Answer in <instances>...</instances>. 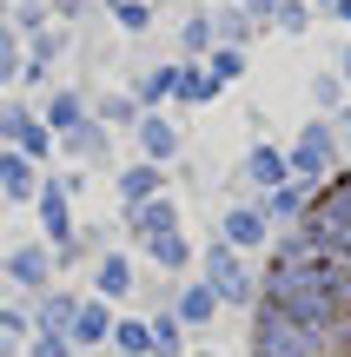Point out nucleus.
I'll return each mask as SVG.
<instances>
[{
    "mask_svg": "<svg viewBox=\"0 0 351 357\" xmlns=\"http://www.w3.org/2000/svg\"><path fill=\"white\" fill-rule=\"evenodd\" d=\"M212 278H219V291L232 298V305H246V298H252V284L239 278V265H232V252H212Z\"/></svg>",
    "mask_w": 351,
    "mask_h": 357,
    "instance_id": "obj_1",
    "label": "nucleus"
},
{
    "mask_svg": "<svg viewBox=\"0 0 351 357\" xmlns=\"http://www.w3.org/2000/svg\"><path fill=\"white\" fill-rule=\"evenodd\" d=\"M106 331H113V324H106V311H100V305H87V311H73V337H80V344H100Z\"/></svg>",
    "mask_w": 351,
    "mask_h": 357,
    "instance_id": "obj_2",
    "label": "nucleus"
},
{
    "mask_svg": "<svg viewBox=\"0 0 351 357\" xmlns=\"http://www.w3.org/2000/svg\"><path fill=\"white\" fill-rule=\"evenodd\" d=\"M225 238H232V245H259L265 238V218L259 212H232V218H225Z\"/></svg>",
    "mask_w": 351,
    "mask_h": 357,
    "instance_id": "obj_3",
    "label": "nucleus"
},
{
    "mask_svg": "<svg viewBox=\"0 0 351 357\" xmlns=\"http://www.w3.org/2000/svg\"><path fill=\"white\" fill-rule=\"evenodd\" d=\"M179 318H186V324H206V318H212V291H206V284H193V291L179 298Z\"/></svg>",
    "mask_w": 351,
    "mask_h": 357,
    "instance_id": "obj_4",
    "label": "nucleus"
},
{
    "mask_svg": "<svg viewBox=\"0 0 351 357\" xmlns=\"http://www.w3.org/2000/svg\"><path fill=\"white\" fill-rule=\"evenodd\" d=\"M113 337H119V351H133V357L153 351V331H146V324H113Z\"/></svg>",
    "mask_w": 351,
    "mask_h": 357,
    "instance_id": "obj_5",
    "label": "nucleus"
},
{
    "mask_svg": "<svg viewBox=\"0 0 351 357\" xmlns=\"http://www.w3.org/2000/svg\"><path fill=\"white\" fill-rule=\"evenodd\" d=\"M13 278H20V284H40V278H47V258H40V252H20V258H13Z\"/></svg>",
    "mask_w": 351,
    "mask_h": 357,
    "instance_id": "obj_6",
    "label": "nucleus"
},
{
    "mask_svg": "<svg viewBox=\"0 0 351 357\" xmlns=\"http://www.w3.org/2000/svg\"><path fill=\"white\" fill-rule=\"evenodd\" d=\"M13 139H20L27 153H47V132H40L33 119H13Z\"/></svg>",
    "mask_w": 351,
    "mask_h": 357,
    "instance_id": "obj_7",
    "label": "nucleus"
},
{
    "mask_svg": "<svg viewBox=\"0 0 351 357\" xmlns=\"http://www.w3.org/2000/svg\"><path fill=\"white\" fill-rule=\"evenodd\" d=\"M318 166H325V132H312L305 153H299V172H318Z\"/></svg>",
    "mask_w": 351,
    "mask_h": 357,
    "instance_id": "obj_8",
    "label": "nucleus"
},
{
    "mask_svg": "<svg viewBox=\"0 0 351 357\" xmlns=\"http://www.w3.org/2000/svg\"><path fill=\"white\" fill-rule=\"evenodd\" d=\"M100 291H126V265H119V258H106V271H100Z\"/></svg>",
    "mask_w": 351,
    "mask_h": 357,
    "instance_id": "obj_9",
    "label": "nucleus"
},
{
    "mask_svg": "<svg viewBox=\"0 0 351 357\" xmlns=\"http://www.w3.org/2000/svg\"><path fill=\"white\" fill-rule=\"evenodd\" d=\"M47 225H53V238H66V205H60V192H47Z\"/></svg>",
    "mask_w": 351,
    "mask_h": 357,
    "instance_id": "obj_10",
    "label": "nucleus"
},
{
    "mask_svg": "<svg viewBox=\"0 0 351 357\" xmlns=\"http://www.w3.org/2000/svg\"><path fill=\"white\" fill-rule=\"evenodd\" d=\"M153 185H159L153 172H126V199H133V205H140V199H146V192H153Z\"/></svg>",
    "mask_w": 351,
    "mask_h": 357,
    "instance_id": "obj_11",
    "label": "nucleus"
},
{
    "mask_svg": "<svg viewBox=\"0 0 351 357\" xmlns=\"http://www.w3.org/2000/svg\"><path fill=\"white\" fill-rule=\"evenodd\" d=\"M146 146H153V153L166 159V153H172V132H166V126H146Z\"/></svg>",
    "mask_w": 351,
    "mask_h": 357,
    "instance_id": "obj_12",
    "label": "nucleus"
},
{
    "mask_svg": "<svg viewBox=\"0 0 351 357\" xmlns=\"http://www.w3.org/2000/svg\"><path fill=\"white\" fill-rule=\"evenodd\" d=\"M252 172H259V178H278V153H252Z\"/></svg>",
    "mask_w": 351,
    "mask_h": 357,
    "instance_id": "obj_13",
    "label": "nucleus"
},
{
    "mask_svg": "<svg viewBox=\"0 0 351 357\" xmlns=\"http://www.w3.org/2000/svg\"><path fill=\"white\" fill-rule=\"evenodd\" d=\"M33 357H66V344H60V337H40V344H33Z\"/></svg>",
    "mask_w": 351,
    "mask_h": 357,
    "instance_id": "obj_14",
    "label": "nucleus"
}]
</instances>
